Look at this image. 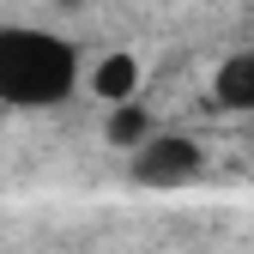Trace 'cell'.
I'll return each mask as SVG.
<instances>
[{"instance_id": "cell-1", "label": "cell", "mask_w": 254, "mask_h": 254, "mask_svg": "<svg viewBox=\"0 0 254 254\" xmlns=\"http://www.w3.org/2000/svg\"><path fill=\"white\" fill-rule=\"evenodd\" d=\"M79 43L43 24H0V103L6 109H61L79 91Z\"/></svg>"}, {"instance_id": "cell-2", "label": "cell", "mask_w": 254, "mask_h": 254, "mask_svg": "<svg viewBox=\"0 0 254 254\" xmlns=\"http://www.w3.org/2000/svg\"><path fill=\"white\" fill-rule=\"evenodd\" d=\"M200 170H206L200 139L170 133V127H151V133L127 151V176H133L139 188H188Z\"/></svg>"}, {"instance_id": "cell-3", "label": "cell", "mask_w": 254, "mask_h": 254, "mask_svg": "<svg viewBox=\"0 0 254 254\" xmlns=\"http://www.w3.org/2000/svg\"><path fill=\"white\" fill-rule=\"evenodd\" d=\"M212 97H218V109H230V115H254V49L230 55L224 67L212 73Z\"/></svg>"}, {"instance_id": "cell-4", "label": "cell", "mask_w": 254, "mask_h": 254, "mask_svg": "<svg viewBox=\"0 0 254 254\" xmlns=\"http://www.w3.org/2000/svg\"><path fill=\"white\" fill-rule=\"evenodd\" d=\"M139 79H145L139 55H103L97 67H91V91H97L103 103H127V97H139Z\"/></svg>"}, {"instance_id": "cell-5", "label": "cell", "mask_w": 254, "mask_h": 254, "mask_svg": "<svg viewBox=\"0 0 254 254\" xmlns=\"http://www.w3.org/2000/svg\"><path fill=\"white\" fill-rule=\"evenodd\" d=\"M151 127H157V121H151V109H145L139 97H127V103H109V121H103V139H109L115 151H133V145H139V139L151 133Z\"/></svg>"}]
</instances>
